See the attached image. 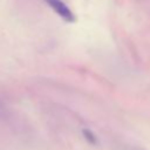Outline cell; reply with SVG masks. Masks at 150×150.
I'll return each mask as SVG.
<instances>
[{"label": "cell", "mask_w": 150, "mask_h": 150, "mask_svg": "<svg viewBox=\"0 0 150 150\" xmlns=\"http://www.w3.org/2000/svg\"><path fill=\"white\" fill-rule=\"evenodd\" d=\"M82 132H83V136H84V138L90 143V144H93V145H95L96 143H97V138H96V136H95V134L91 131V130H89V129H83L82 130Z\"/></svg>", "instance_id": "2"}, {"label": "cell", "mask_w": 150, "mask_h": 150, "mask_svg": "<svg viewBox=\"0 0 150 150\" xmlns=\"http://www.w3.org/2000/svg\"><path fill=\"white\" fill-rule=\"evenodd\" d=\"M49 6L50 8L56 13L59 14L64 21L67 22H74L75 21V15L74 13L71 12V9L62 1V0H45Z\"/></svg>", "instance_id": "1"}]
</instances>
